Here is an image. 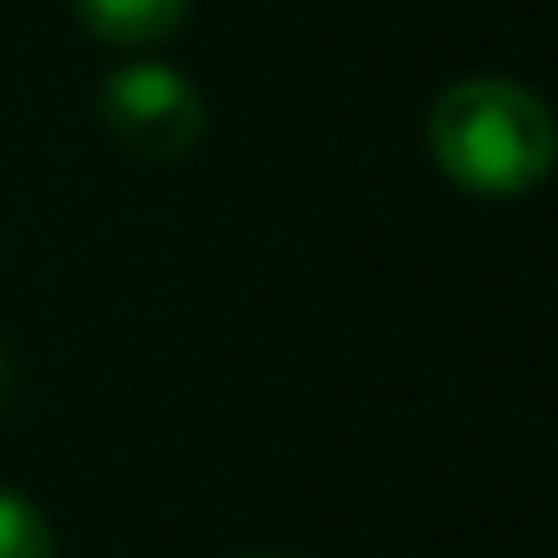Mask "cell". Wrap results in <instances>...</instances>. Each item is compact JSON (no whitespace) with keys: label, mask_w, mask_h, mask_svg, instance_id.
<instances>
[{"label":"cell","mask_w":558,"mask_h":558,"mask_svg":"<svg viewBox=\"0 0 558 558\" xmlns=\"http://www.w3.org/2000/svg\"><path fill=\"white\" fill-rule=\"evenodd\" d=\"M426 150L474 198H522L553 174L558 126L534 90L510 78H462L426 114Z\"/></svg>","instance_id":"1"},{"label":"cell","mask_w":558,"mask_h":558,"mask_svg":"<svg viewBox=\"0 0 558 558\" xmlns=\"http://www.w3.org/2000/svg\"><path fill=\"white\" fill-rule=\"evenodd\" d=\"M97 114L133 162H181L205 138V90L162 61H126L97 85Z\"/></svg>","instance_id":"2"},{"label":"cell","mask_w":558,"mask_h":558,"mask_svg":"<svg viewBox=\"0 0 558 558\" xmlns=\"http://www.w3.org/2000/svg\"><path fill=\"white\" fill-rule=\"evenodd\" d=\"M73 13L109 49H150L186 25L193 0H73Z\"/></svg>","instance_id":"3"},{"label":"cell","mask_w":558,"mask_h":558,"mask_svg":"<svg viewBox=\"0 0 558 558\" xmlns=\"http://www.w3.org/2000/svg\"><path fill=\"white\" fill-rule=\"evenodd\" d=\"M0 558H54V529L25 493L0 486Z\"/></svg>","instance_id":"4"},{"label":"cell","mask_w":558,"mask_h":558,"mask_svg":"<svg viewBox=\"0 0 558 558\" xmlns=\"http://www.w3.org/2000/svg\"><path fill=\"white\" fill-rule=\"evenodd\" d=\"M7 385H13V366H7V349H0V402H7Z\"/></svg>","instance_id":"5"},{"label":"cell","mask_w":558,"mask_h":558,"mask_svg":"<svg viewBox=\"0 0 558 558\" xmlns=\"http://www.w3.org/2000/svg\"><path fill=\"white\" fill-rule=\"evenodd\" d=\"M246 558H277V553H246Z\"/></svg>","instance_id":"6"}]
</instances>
